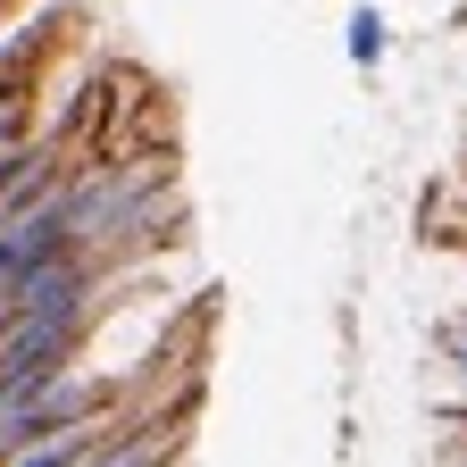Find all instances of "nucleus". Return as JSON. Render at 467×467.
I'll list each match as a JSON object with an SVG mask.
<instances>
[{
    "mask_svg": "<svg viewBox=\"0 0 467 467\" xmlns=\"http://www.w3.org/2000/svg\"><path fill=\"white\" fill-rule=\"evenodd\" d=\"M58 251H76V234H67V209L50 201H26V209H0V275H26Z\"/></svg>",
    "mask_w": 467,
    "mask_h": 467,
    "instance_id": "1",
    "label": "nucleus"
},
{
    "mask_svg": "<svg viewBox=\"0 0 467 467\" xmlns=\"http://www.w3.org/2000/svg\"><path fill=\"white\" fill-rule=\"evenodd\" d=\"M342 50H350V67H384V50H392V26H384L376 9H350V26H342Z\"/></svg>",
    "mask_w": 467,
    "mask_h": 467,
    "instance_id": "2",
    "label": "nucleus"
},
{
    "mask_svg": "<svg viewBox=\"0 0 467 467\" xmlns=\"http://www.w3.org/2000/svg\"><path fill=\"white\" fill-rule=\"evenodd\" d=\"M0 9H9V0H0Z\"/></svg>",
    "mask_w": 467,
    "mask_h": 467,
    "instance_id": "3",
    "label": "nucleus"
},
{
    "mask_svg": "<svg viewBox=\"0 0 467 467\" xmlns=\"http://www.w3.org/2000/svg\"><path fill=\"white\" fill-rule=\"evenodd\" d=\"M459 317H467V309H459Z\"/></svg>",
    "mask_w": 467,
    "mask_h": 467,
    "instance_id": "4",
    "label": "nucleus"
}]
</instances>
